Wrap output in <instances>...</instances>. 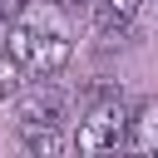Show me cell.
<instances>
[{
	"mask_svg": "<svg viewBox=\"0 0 158 158\" xmlns=\"http://www.w3.org/2000/svg\"><path fill=\"white\" fill-rule=\"evenodd\" d=\"M35 0H0V25H10V20H20L25 10H30Z\"/></svg>",
	"mask_w": 158,
	"mask_h": 158,
	"instance_id": "9c48e42d",
	"label": "cell"
},
{
	"mask_svg": "<svg viewBox=\"0 0 158 158\" xmlns=\"http://www.w3.org/2000/svg\"><path fill=\"white\" fill-rule=\"evenodd\" d=\"M69 118V94L64 89H35L20 99V123H64Z\"/></svg>",
	"mask_w": 158,
	"mask_h": 158,
	"instance_id": "277c9868",
	"label": "cell"
},
{
	"mask_svg": "<svg viewBox=\"0 0 158 158\" xmlns=\"http://www.w3.org/2000/svg\"><path fill=\"white\" fill-rule=\"evenodd\" d=\"M69 54H74L69 25H64V20H40V25H35V49H30V59H25V74L54 79V74L69 64Z\"/></svg>",
	"mask_w": 158,
	"mask_h": 158,
	"instance_id": "7a4b0ae2",
	"label": "cell"
},
{
	"mask_svg": "<svg viewBox=\"0 0 158 158\" xmlns=\"http://www.w3.org/2000/svg\"><path fill=\"white\" fill-rule=\"evenodd\" d=\"M20 143H25V153H64L69 148L59 123H20Z\"/></svg>",
	"mask_w": 158,
	"mask_h": 158,
	"instance_id": "8992f818",
	"label": "cell"
},
{
	"mask_svg": "<svg viewBox=\"0 0 158 158\" xmlns=\"http://www.w3.org/2000/svg\"><path fill=\"white\" fill-rule=\"evenodd\" d=\"M54 5H59V10H64V15H74V10H89V5H94V0H54Z\"/></svg>",
	"mask_w": 158,
	"mask_h": 158,
	"instance_id": "30bf717a",
	"label": "cell"
},
{
	"mask_svg": "<svg viewBox=\"0 0 158 158\" xmlns=\"http://www.w3.org/2000/svg\"><path fill=\"white\" fill-rule=\"evenodd\" d=\"M20 74H25V64H20L10 49H0V99H10V94L20 89Z\"/></svg>",
	"mask_w": 158,
	"mask_h": 158,
	"instance_id": "ba28073f",
	"label": "cell"
},
{
	"mask_svg": "<svg viewBox=\"0 0 158 158\" xmlns=\"http://www.w3.org/2000/svg\"><path fill=\"white\" fill-rule=\"evenodd\" d=\"M123 148H128V153H158V99H148V104H138V109L128 114Z\"/></svg>",
	"mask_w": 158,
	"mask_h": 158,
	"instance_id": "5b68a950",
	"label": "cell"
},
{
	"mask_svg": "<svg viewBox=\"0 0 158 158\" xmlns=\"http://www.w3.org/2000/svg\"><path fill=\"white\" fill-rule=\"evenodd\" d=\"M5 49H10V54H15L20 64L30 59V49H35V25H30L25 15H20V20H10V35H5Z\"/></svg>",
	"mask_w": 158,
	"mask_h": 158,
	"instance_id": "52a82bcc",
	"label": "cell"
},
{
	"mask_svg": "<svg viewBox=\"0 0 158 158\" xmlns=\"http://www.w3.org/2000/svg\"><path fill=\"white\" fill-rule=\"evenodd\" d=\"M153 5H158V0H153Z\"/></svg>",
	"mask_w": 158,
	"mask_h": 158,
	"instance_id": "8fae6325",
	"label": "cell"
},
{
	"mask_svg": "<svg viewBox=\"0 0 158 158\" xmlns=\"http://www.w3.org/2000/svg\"><path fill=\"white\" fill-rule=\"evenodd\" d=\"M138 10H143V0H94L89 15H94V35H99V44H104V49L123 44V40L133 35V25H138Z\"/></svg>",
	"mask_w": 158,
	"mask_h": 158,
	"instance_id": "3957f363",
	"label": "cell"
},
{
	"mask_svg": "<svg viewBox=\"0 0 158 158\" xmlns=\"http://www.w3.org/2000/svg\"><path fill=\"white\" fill-rule=\"evenodd\" d=\"M128 104L123 94H109V99H94L89 114L79 118V133H74V148L79 153H114L123 148V133H128Z\"/></svg>",
	"mask_w": 158,
	"mask_h": 158,
	"instance_id": "6da1fadb",
	"label": "cell"
}]
</instances>
